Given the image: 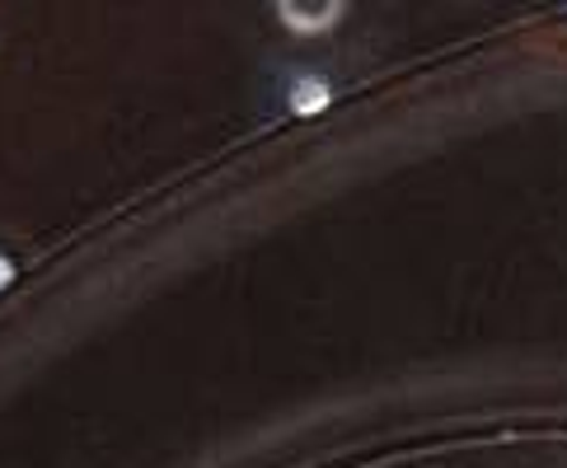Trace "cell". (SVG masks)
Here are the masks:
<instances>
[{
    "label": "cell",
    "mask_w": 567,
    "mask_h": 468,
    "mask_svg": "<svg viewBox=\"0 0 567 468\" xmlns=\"http://www.w3.org/2000/svg\"><path fill=\"white\" fill-rule=\"evenodd\" d=\"M277 14H281V24H291V29H329L342 10L338 6H315V10H306V6H277Z\"/></svg>",
    "instance_id": "6da1fadb"
},
{
    "label": "cell",
    "mask_w": 567,
    "mask_h": 468,
    "mask_svg": "<svg viewBox=\"0 0 567 468\" xmlns=\"http://www.w3.org/2000/svg\"><path fill=\"white\" fill-rule=\"evenodd\" d=\"M10 277H14V262H10L6 253H0V287H6V281H10Z\"/></svg>",
    "instance_id": "3957f363"
},
{
    "label": "cell",
    "mask_w": 567,
    "mask_h": 468,
    "mask_svg": "<svg viewBox=\"0 0 567 468\" xmlns=\"http://www.w3.org/2000/svg\"><path fill=\"white\" fill-rule=\"evenodd\" d=\"M323 104H329V85H323V80H315L310 71L291 80V108L296 113H315Z\"/></svg>",
    "instance_id": "7a4b0ae2"
}]
</instances>
